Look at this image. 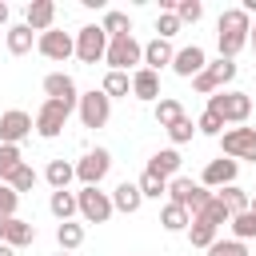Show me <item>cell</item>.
<instances>
[{"label": "cell", "instance_id": "cell-1", "mask_svg": "<svg viewBox=\"0 0 256 256\" xmlns=\"http://www.w3.org/2000/svg\"><path fill=\"white\" fill-rule=\"evenodd\" d=\"M216 44H220V56L224 60H236L244 48H248V36H252V16L244 8H228L220 12V24H216Z\"/></svg>", "mask_w": 256, "mask_h": 256}, {"label": "cell", "instance_id": "cell-2", "mask_svg": "<svg viewBox=\"0 0 256 256\" xmlns=\"http://www.w3.org/2000/svg\"><path fill=\"white\" fill-rule=\"evenodd\" d=\"M108 72H128V68H144V44L136 36H116L108 40V56H104Z\"/></svg>", "mask_w": 256, "mask_h": 256}, {"label": "cell", "instance_id": "cell-3", "mask_svg": "<svg viewBox=\"0 0 256 256\" xmlns=\"http://www.w3.org/2000/svg\"><path fill=\"white\" fill-rule=\"evenodd\" d=\"M208 112H216L224 124H244L252 116V96L248 92H216V96H208Z\"/></svg>", "mask_w": 256, "mask_h": 256}, {"label": "cell", "instance_id": "cell-4", "mask_svg": "<svg viewBox=\"0 0 256 256\" xmlns=\"http://www.w3.org/2000/svg\"><path fill=\"white\" fill-rule=\"evenodd\" d=\"M212 196H216V192H208L204 184H192L188 176L168 180V204H180V208H188L192 216H200V212H204V204H208Z\"/></svg>", "mask_w": 256, "mask_h": 256}, {"label": "cell", "instance_id": "cell-5", "mask_svg": "<svg viewBox=\"0 0 256 256\" xmlns=\"http://www.w3.org/2000/svg\"><path fill=\"white\" fill-rule=\"evenodd\" d=\"M236 72H240L236 60H224V56H220V60H212V64L192 80V88H196L200 96H216V92H224V84L236 80Z\"/></svg>", "mask_w": 256, "mask_h": 256}, {"label": "cell", "instance_id": "cell-6", "mask_svg": "<svg viewBox=\"0 0 256 256\" xmlns=\"http://www.w3.org/2000/svg\"><path fill=\"white\" fill-rule=\"evenodd\" d=\"M76 204H80V216L84 224H108L112 220V192H100V188H80L76 192Z\"/></svg>", "mask_w": 256, "mask_h": 256}, {"label": "cell", "instance_id": "cell-7", "mask_svg": "<svg viewBox=\"0 0 256 256\" xmlns=\"http://www.w3.org/2000/svg\"><path fill=\"white\" fill-rule=\"evenodd\" d=\"M76 56H80V64L104 60V56H108V32H104L100 24H84V28L76 32Z\"/></svg>", "mask_w": 256, "mask_h": 256}, {"label": "cell", "instance_id": "cell-8", "mask_svg": "<svg viewBox=\"0 0 256 256\" xmlns=\"http://www.w3.org/2000/svg\"><path fill=\"white\" fill-rule=\"evenodd\" d=\"M112 172V152L108 148H92V152H84V160L76 164V180L84 184V188H100V180Z\"/></svg>", "mask_w": 256, "mask_h": 256}, {"label": "cell", "instance_id": "cell-9", "mask_svg": "<svg viewBox=\"0 0 256 256\" xmlns=\"http://www.w3.org/2000/svg\"><path fill=\"white\" fill-rule=\"evenodd\" d=\"M76 112H80V124H84V128H104V124H108V116H112V100H108L100 88H92V92H84V96H80Z\"/></svg>", "mask_w": 256, "mask_h": 256}, {"label": "cell", "instance_id": "cell-10", "mask_svg": "<svg viewBox=\"0 0 256 256\" xmlns=\"http://www.w3.org/2000/svg\"><path fill=\"white\" fill-rule=\"evenodd\" d=\"M220 148H224V156L228 160H252L256 164V128H228L224 136H220Z\"/></svg>", "mask_w": 256, "mask_h": 256}, {"label": "cell", "instance_id": "cell-11", "mask_svg": "<svg viewBox=\"0 0 256 256\" xmlns=\"http://www.w3.org/2000/svg\"><path fill=\"white\" fill-rule=\"evenodd\" d=\"M68 116H72V108H68V104H60V100H44V104H40V112H36V132H40L44 140H56V136L64 132Z\"/></svg>", "mask_w": 256, "mask_h": 256}, {"label": "cell", "instance_id": "cell-12", "mask_svg": "<svg viewBox=\"0 0 256 256\" xmlns=\"http://www.w3.org/2000/svg\"><path fill=\"white\" fill-rule=\"evenodd\" d=\"M36 52L60 64V60H68V56H76V36H68V32H60V28H52V32H44V36L36 40Z\"/></svg>", "mask_w": 256, "mask_h": 256}, {"label": "cell", "instance_id": "cell-13", "mask_svg": "<svg viewBox=\"0 0 256 256\" xmlns=\"http://www.w3.org/2000/svg\"><path fill=\"white\" fill-rule=\"evenodd\" d=\"M32 128H36V120H32L28 112L12 108V112H4V116H0V144H20V140H28V136H32Z\"/></svg>", "mask_w": 256, "mask_h": 256}, {"label": "cell", "instance_id": "cell-14", "mask_svg": "<svg viewBox=\"0 0 256 256\" xmlns=\"http://www.w3.org/2000/svg\"><path fill=\"white\" fill-rule=\"evenodd\" d=\"M236 176H240V164L228 160V156H220V160H208V164H204L200 184L212 192V188H228V184H236Z\"/></svg>", "mask_w": 256, "mask_h": 256}, {"label": "cell", "instance_id": "cell-15", "mask_svg": "<svg viewBox=\"0 0 256 256\" xmlns=\"http://www.w3.org/2000/svg\"><path fill=\"white\" fill-rule=\"evenodd\" d=\"M44 96H48V100H60V104H68V108L80 104L76 80H72L68 72H48V76H44Z\"/></svg>", "mask_w": 256, "mask_h": 256}, {"label": "cell", "instance_id": "cell-16", "mask_svg": "<svg viewBox=\"0 0 256 256\" xmlns=\"http://www.w3.org/2000/svg\"><path fill=\"white\" fill-rule=\"evenodd\" d=\"M204 68H208V56H204V48H200V44L180 48V52H176V60H172V72H176V76H184V80H196Z\"/></svg>", "mask_w": 256, "mask_h": 256}, {"label": "cell", "instance_id": "cell-17", "mask_svg": "<svg viewBox=\"0 0 256 256\" xmlns=\"http://www.w3.org/2000/svg\"><path fill=\"white\" fill-rule=\"evenodd\" d=\"M24 24H28L36 36L52 32V28H56V4H52V0H32V4L24 8Z\"/></svg>", "mask_w": 256, "mask_h": 256}, {"label": "cell", "instance_id": "cell-18", "mask_svg": "<svg viewBox=\"0 0 256 256\" xmlns=\"http://www.w3.org/2000/svg\"><path fill=\"white\" fill-rule=\"evenodd\" d=\"M32 240H36V224H28V220H20V216L0 220V244H8V248H28Z\"/></svg>", "mask_w": 256, "mask_h": 256}, {"label": "cell", "instance_id": "cell-19", "mask_svg": "<svg viewBox=\"0 0 256 256\" xmlns=\"http://www.w3.org/2000/svg\"><path fill=\"white\" fill-rule=\"evenodd\" d=\"M180 164H184L180 152H176V148H164V152H156V156L148 160L144 172H152V176H160V180H176V176H180Z\"/></svg>", "mask_w": 256, "mask_h": 256}, {"label": "cell", "instance_id": "cell-20", "mask_svg": "<svg viewBox=\"0 0 256 256\" xmlns=\"http://www.w3.org/2000/svg\"><path fill=\"white\" fill-rule=\"evenodd\" d=\"M140 204H144V192H140V184H132V180L116 184V192H112V208H116V212L132 216V212H140Z\"/></svg>", "mask_w": 256, "mask_h": 256}, {"label": "cell", "instance_id": "cell-21", "mask_svg": "<svg viewBox=\"0 0 256 256\" xmlns=\"http://www.w3.org/2000/svg\"><path fill=\"white\" fill-rule=\"evenodd\" d=\"M172 60H176V52H172V44L168 40H148L144 44V68H152V72H160V68H172Z\"/></svg>", "mask_w": 256, "mask_h": 256}, {"label": "cell", "instance_id": "cell-22", "mask_svg": "<svg viewBox=\"0 0 256 256\" xmlns=\"http://www.w3.org/2000/svg\"><path fill=\"white\" fill-rule=\"evenodd\" d=\"M132 96H136V100H160V72L136 68V72H132Z\"/></svg>", "mask_w": 256, "mask_h": 256}, {"label": "cell", "instance_id": "cell-23", "mask_svg": "<svg viewBox=\"0 0 256 256\" xmlns=\"http://www.w3.org/2000/svg\"><path fill=\"white\" fill-rule=\"evenodd\" d=\"M36 40H40V36H36L28 24H12V28H8V52H12V56H28Z\"/></svg>", "mask_w": 256, "mask_h": 256}, {"label": "cell", "instance_id": "cell-24", "mask_svg": "<svg viewBox=\"0 0 256 256\" xmlns=\"http://www.w3.org/2000/svg\"><path fill=\"white\" fill-rule=\"evenodd\" d=\"M44 180L52 184V192H64V188L76 180V164H68V160H52V164L44 168Z\"/></svg>", "mask_w": 256, "mask_h": 256}, {"label": "cell", "instance_id": "cell-25", "mask_svg": "<svg viewBox=\"0 0 256 256\" xmlns=\"http://www.w3.org/2000/svg\"><path fill=\"white\" fill-rule=\"evenodd\" d=\"M48 208H52V216L60 220V224H68L76 212H80V204H76V192H52V200H48Z\"/></svg>", "mask_w": 256, "mask_h": 256}, {"label": "cell", "instance_id": "cell-26", "mask_svg": "<svg viewBox=\"0 0 256 256\" xmlns=\"http://www.w3.org/2000/svg\"><path fill=\"white\" fill-rule=\"evenodd\" d=\"M160 224H164V232H188V228H192V212L180 208V204H164Z\"/></svg>", "mask_w": 256, "mask_h": 256}, {"label": "cell", "instance_id": "cell-27", "mask_svg": "<svg viewBox=\"0 0 256 256\" xmlns=\"http://www.w3.org/2000/svg\"><path fill=\"white\" fill-rule=\"evenodd\" d=\"M176 120H184V104L180 100H172V96H164V100H156V124L168 132Z\"/></svg>", "mask_w": 256, "mask_h": 256}, {"label": "cell", "instance_id": "cell-28", "mask_svg": "<svg viewBox=\"0 0 256 256\" xmlns=\"http://www.w3.org/2000/svg\"><path fill=\"white\" fill-rule=\"evenodd\" d=\"M216 196L224 200V208H228L232 216H240V212H248V204H252V196H248V192H244L240 184H228V188H220Z\"/></svg>", "mask_w": 256, "mask_h": 256}, {"label": "cell", "instance_id": "cell-29", "mask_svg": "<svg viewBox=\"0 0 256 256\" xmlns=\"http://www.w3.org/2000/svg\"><path fill=\"white\" fill-rule=\"evenodd\" d=\"M56 244H60V252H76V248L84 244V224H76V220L60 224V228H56Z\"/></svg>", "mask_w": 256, "mask_h": 256}, {"label": "cell", "instance_id": "cell-30", "mask_svg": "<svg viewBox=\"0 0 256 256\" xmlns=\"http://www.w3.org/2000/svg\"><path fill=\"white\" fill-rule=\"evenodd\" d=\"M104 32H108V40H116V36H132V16L128 12H104V24H100Z\"/></svg>", "mask_w": 256, "mask_h": 256}, {"label": "cell", "instance_id": "cell-31", "mask_svg": "<svg viewBox=\"0 0 256 256\" xmlns=\"http://www.w3.org/2000/svg\"><path fill=\"white\" fill-rule=\"evenodd\" d=\"M24 164V152L20 144H0V184H8V176Z\"/></svg>", "mask_w": 256, "mask_h": 256}, {"label": "cell", "instance_id": "cell-32", "mask_svg": "<svg viewBox=\"0 0 256 256\" xmlns=\"http://www.w3.org/2000/svg\"><path fill=\"white\" fill-rule=\"evenodd\" d=\"M100 92H104L108 100L128 96V92H132V76H128V72H108V76H104V84H100Z\"/></svg>", "mask_w": 256, "mask_h": 256}, {"label": "cell", "instance_id": "cell-33", "mask_svg": "<svg viewBox=\"0 0 256 256\" xmlns=\"http://www.w3.org/2000/svg\"><path fill=\"white\" fill-rule=\"evenodd\" d=\"M192 220H204V224L220 228V224H228V220H232V212L224 208V200H220V196H212V200L204 204V212H200V216H192Z\"/></svg>", "mask_w": 256, "mask_h": 256}, {"label": "cell", "instance_id": "cell-34", "mask_svg": "<svg viewBox=\"0 0 256 256\" xmlns=\"http://www.w3.org/2000/svg\"><path fill=\"white\" fill-rule=\"evenodd\" d=\"M216 232H220V228H212V224H204V220H192V228H188V240H192V248H204V252H208V248L220 240Z\"/></svg>", "mask_w": 256, "mask_h": 256}, {"label": "cell", "instance_id": "cell-35", "mask_svg": "<svg viewBox=\"0 0 256 256\" xmlns=\"http://www.w3.org/2000/svg\"><path fill=\"white\" fill-rule=\"evenodd\" d=\"M228 224H232V240H240V244L256 240V212H240V216H232Z\"/></svg>", "mask_w": 256, "mask_h": 256}, {"label": "cell", "instance_id": "cell-36", "mask_svg": "<svg viewBox=\"0 0 256 256\" xmlns=\"http://www.w3.org/2000/svg\"><path fill=\"white\" fill-rule=\"evenodd\" d=\"M136 184H140L144 200H160V196H168V180H160V176H152V172H144Z\"/></svg>", "mask_w": 256, "mask_h": 256}, {"label": "cell", "instance_id": "cell-37", "mask_svg": "<svg viewBox=\"0 0 256 256\" xmlns=\"http://www.w3.org/2000/svg\"><path fill=\"white\" fill-rule=\"evenodd\" d=\"M8 188H16V192H32V188H36V172H32V164H20V168L8 176Z\"/></svg>", "mask_w": 256, "mask_h": 256}, {"label": "cell", "instance_id": "cell-38", "mask_svg": "<svg viewBox=\"0 0 256 256\" xmlns=\"http://www.w3.org/2000/svg\"><path fill=\"white\" fill-rule=\"evenodd\" d=\"M180 28H184V24H180L176 12H160V16H156V36H160V40H172Z\"/></svg>", "mask_w": 256, "mask_h": 256}, {"label": "cell", "instance_id": "cell-39", "mask_svg": "<svg viewBox=\"0 0 256 256\" xmlns=\"http://www.w3.org/2000/svg\"><path fill=\"white\" fill-rule=\"evenodd\" d=\"M16 208H20V192L8 188V184H0V220H12Z\"/></svg>", "mask_w": 256, "mask_h": 256}, {"label": "cell", "instance_id": "cell-40", "mask_svg": "<svg viewBox=\"0 0 256 256\" xmlns=\"http://www.w3.org/2000/svg\"><path fill=\"white\" fill-rule=\"evenodd\" d=\"M176 16H180V24H196L204 16V4L200 0H176Z\"/></svg>", "mask_w": 256, "mask_h": 256}, {"label": "cell", "instance_id": "cell-41", "mask_svg": "<svg viewBox=\"0 0 256 256\" xmlns=\"http://www.w3.org/2000/svg\"><path fill=\"white\" fill-rule=\"evenodd\" d=\"M196 132H204V136H216V140H220V136H224V120H220L216 112H208V108H204V116L196 120Z\"/></svg>", "mask_w": 256, "mask_h": 256}, {"label": "cell", "instance_id": "cell-42", "mask_svg": "<svg viewBox=\"0 0 256 256\" xmlns=\"http://www.w3.org/2000/svg\"><path fill=\"white\" fill-rule=\"evenodd\" d=\"M192 132H196V124H192V116H184V120H176V124L168 128V140H172V144H188Z\"/></svg>", "mask_w": 256, "mask_h": 256}, {"label": "cell", "instance_id": "cell-43", "mask_svg": "<svg viewBox=\"0 0 256 256\" xmlns=\"http://www.w3.org/2000/svg\"><path fill=\"white\" fill-rule=\"evenodd\" d=\"M208 256H248V244H240V240H216L208 248Z\"/></svg>", "mask_w": 256, "mask_h": 256}, {"label": "cell", "instance_id": "cell-44", "mask_svg": "<svg viewBox=\"0 0 256 256\" xmlns=\"http://www.w3.org/2000/svg\"><path fill=\"white\" fill-rule=\"evenodd\" d=\"M4 24H8V4L0 0V28H4Z\"/></svg>", "mask_w": 256, "mask_h": 256}, {"label": "cell", "instance_id": "cell-45", "mask_svg": "<svg viewBox=\"0 0 256 256\" xmlns=\"http://www.w3.org/2000/svg\"><path fill=\"white\" fill-rule=\"evenodd\" d=\"M0 256H16V248H8V244H0Z\"/></svg>", "mask_w": 256, "mask_h": 256}, {"label": "cell", "instance_id": "cell-46", "mask_svg": "<svg viewBox=\"0 0 256 256\" xmlns=\"http://www.w3.org/2000/svg\"><path fill=\"white\" fill-rule=\"evenodd\" d=\"M248 44H252V52H256V20H252V36H248Z\"/></svg>", "mask_w": 256, "mask_h": 256}, {"label": "cell", "instance_id": "cell-47", "mask_svg": "<svg viewBox=\"0 0 256 256\" xmlns=\"http://www.w3.org/2000/svg\"><path fill=\"white\" fill-rule=\"evenodd\" d=\"M248 212H256V196H252V204H248Z\"/></svg>", "mask_w": 256, "mask_h": 256}, {"label": "cell", "instance_id": "cell-48", "mask_svg": "<svg viewBox=\"0 0 256 256\" xmlns=\"http://www.w3.org/2000/svg\"><path fill=\"white\" fill-rule=\"evenodd\" d=\"M60 256H72V252H60Z\"/></svg>", "mask_w": 256, "mask_h": 256}]
</instances>
